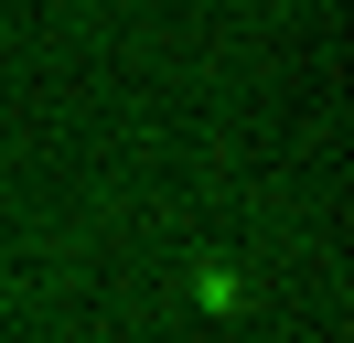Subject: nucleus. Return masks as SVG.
<instances>
[{
  "mask_svg": "<svg viewBox=\"0 0 354 343\" xmlns=\"http://www.w3.org/2000/svg\"><path fill=\"white\" fill-rule=\"evenodd\" d=\"M194 300H204V311H236L247 279H236V268H194Z\"/></svg>",
  "mask_w": 354,
  "mask_h": 343,
  "instance_id": "1",
  "label": "nucleus"
}]
</instances>
